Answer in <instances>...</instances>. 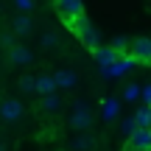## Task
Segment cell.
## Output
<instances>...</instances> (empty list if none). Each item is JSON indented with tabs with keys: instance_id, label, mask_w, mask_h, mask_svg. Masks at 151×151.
Wrapping results in <instances>:
<instances>
[{
	"instance_id": "277c9868",
	"label": "cell",
	"mask_w": 151,
	"mask_h": 151,
	"mask_svg": "<svg viewBox=\"0 0 151 151\" xmlns=\"http://www.w3.org/2000/svg\"><path fill=\"white\" fill-rule=\"evenodd\" d=\"M132 56L143 65H151V37H137L132 42Z\"/></svg>"
},
{
	"instance_id": "5bb4252c",
	"label": "cell",
	"mask_w": 151,
	"mask_h": 151,
	"mask_svg": "<svg viewBox=\"0 0 151 151\" xmlns=\"http://www.w3.org/2000/svg\"><path fill=\"white\" fill-rule=\"evenodd\" d=\"M101 115H104V120H115V118H118V115H120V104L115 101V98H104Z\"/></svg>"
},
{
	"instance_id": "5b68a950",
	"label": "cell",
	"mask_w": 151,
	"mask_h": 151,
	"mask_svg": "<svg viewBox=\"0 0 151 151\" xmlns=\"http://www.w3.org/2000/svg\"><path fill=\"white\" fill-rule=\"evenodd\" d=\"M0 115H3L6 123H17V120L22 118V101H17V98H6Z\"/></svg>"
},
{
	"instance_id": "7a4b0ae2",
	"label": "cell",
	"mask_w": 151,
	"mask_h": 151,
	"mask_svg": "<svg viewBox=\"0 0 151 151\" xmlns=\"http://www.w3.org/2000/svg\"><path fill=\"white\" fill-rule=\"evenodd\" d=\"M56 9H59L62 20L70 25V22H76L78 17H84V3L81 0H56Z\"/></svg>"
},
{
	"instance_id": "ac0fdd59",
	"label": "cell",
	"mask_w": 151,
	"mask_h": 151,
	"mask_svg": "<svg viewBox=\"0 0 151 151\" xmlns=\"http://www.w3.org/2000/svg\"><path fill=\"white\" fill-rule=\"evenodd\" d=\"M123 98H126V101H137V98H143V90H140L137 84H129V87L123 90Z\"/></svg>"
},
{
	"instance_id": "7402d4cb",
	"label": "cell",
	"mask_w": 151,
	"mask_h": 151,
	"mask_svg": "<svg viewBox=\"0 0 151 151\" xmlns=\"http://www.w3.org/2000/svg\"><path fill=\"white\" fill-rule=\"evenodd\" d=\"M143 104H146V106H151V84L143 90Z\"/></svg>"
},
{
	"instance_id": "ba28073f",
	"label": "cell",
	"mask_w": 151,
	"mask_h": 151,
	"mask_svg": "<svg viewBox=\"0 0 151 151\" xmlns=\"http://www.w3.org/2000/svg\"><path fill=\"white\" fill-rule=\"evenodd\" d=\"M92 53H95V62L101 65V70H106V67H112L118 59H123V56H120L118 50L112 48V45H109V48H104V45H101V48H98V50H92Z\"/></svg>"
},
{
	"instance_id": "9a60e30c",
	"label": "cell",
	"mask_w": 151,
	"mask_h": 151,
	"mask_svg": "<svg viewBox=\"0 0 151 151\" xmlns=\"http://www.w3.org/2000/svg\"><path fill=\"white\" fill-rule=\"evenodd\" d=\"M92 146H95L92 134H81V137H76V140L70 143V148H73V151H92Z\"/></svg>"
},
{
	"instance_id": "2e32d148",
	"label": "cell",
	"mask_w": 151,
	"mask_h": 151,
	"mask_svg": "<svg viewBox=\"0 0 151 151\" xmlns=\"http://www.w3.org/2000/svg\"><path fill=\"white\" fill-rule=\"evenodd\" d=\"M137 123H140V129H151V106H143V109H137Z\"/></svg>"
},
{
	"instance_id": "d6986e66",
	"label": "cell",
	"mask_w": 151,
	"mask_h": 151,
	"mask_svg": "<svg viewBox=\"0 0 151 151\" xmlns=\"http://www.w3.org/2000/svg\"><path fill=\"white\" fill-rule=\"evenodd\" d=\"M39 42H42V48H56V45H59V39H56V34H53V31H45Z\"/></svg>"
},
{
	"instance_id": "9c48e42d",
	"label": "cell",
	"mask_w": 151,
	"mask_h": 151,
	"mask_svg": "<svg viewBox=\"0 0 151 151\" xmlns=\"http://www.w3.org/2000/svg\"><path fill=\"white\" fill-rule=\"evenodd\" d=\"M34 62V53L28 48H22V45H17V48H11L9 50V65H14V67H25V65H31Z\"/></svg>"
},
{
	"instance_id": "44dd1931",
	"label": "cell",
	"mask_w": 151,
	"mask_h": 151,
	"mask_svg": "<svg viewBox=\"0 0 151 151\" xmlns=\"http://www.w3.org/2000/svg\"><path fill=\"white\" fill-rule=\"evenodd\" d=\"M14 37H17L14 31H9V34H3V48H6V50H11V48H17V42H14Z\"/></svg>"
},
{
	"instance_id": "ffe728a7",
	"label": "cell",
	"mask_w": 151,
	"mask_h": 151,
	"mask_svg": "<svg viewBox=\"0 0 151 151\" xmlns=\"http://www.w3.org/2000/svg\"><path fill=\"white\" fill-rule=\"evenodd\" d=\"M14 9L20 14H28V11H34V0H14Z\"/></svg>"
},
{
	"instance_id": "6da1fadb",
	"label": "cell",
	"mask_w": 151,
	"mask_h": 151,
	"mask_svg": "<svg viewBox=\"0 0 151 151\" xmlns=\"http://www.w3.org/2000/svg\"><path fill=\"white\" fill-rule=\"evenodd\" d=\"M67 28H70V31H76V37H78V39H81V42H84L90 50H98V48H101V37H98V28L92 25L90 20H87V14H84V17H78L76 22H70Z\"/></svg>"
},
{
	"instance_id": "3957f363",
	"label": "cell",
	"mask_w": 151,
	"mask_h": 151,
	"mask_svg": "<svg viewBox=\"0 0 151 151\" xmlns=\"http://www.w3.org/2000/svg\"><path fill=\"white\" fill-rule=\"evenodd\" d=\"M70 126H73V129H81V132L92 126V112H90V106H87L84 101H78V104L73 106V115H70Z\"/></svg>"
},
{
	"instance_id": "8992f818",
	"label": "cell",
	"mask_w": 151,
	"mask_h": 151,
	"mask_svg": "<svg viewBox=\"0 0 151 151\" xmlns=\"http://www.w3.org/2000/svg\"><path fill=\"white\" fill-rule=\"evenodd\" d=\"M134 65H137V59H134V56L129 53V56H123V59H118V62H115L112 67H106V70H101V73L106 76V78H118V76L129 73V70H132Z\"/></svg>"
},
{
	"instance_id": "30bf717a",
	"label": "cell",
	"mask_w": 151,
	"mask_h": 151,
	"mask_svg": "<svg viewBox=\"0 0 151 151\" xmlns=\"http://www.w3.org/2000/svg\"><path fill=\"white\" fill-rule=\"evenodd\" d=\"M129 146L134 151H151V129H137V134L129 137Z\"/></svg>"
},
{
	"instance_id": "7c38bea8",
	"label": "cell",
	"mask_w": 151,
	"mask_h": 151,
	"mask_svg": "<svg viewBox=\"0 0 151 151\" xmlns=\"http://www.w3.org/2000/svg\"><path fill=\"white\" fill-rule=\"evenodd\" d=\"M59 87H56V78L53 76H37V92L39 95H50V92H56Z\"/></svg>"
},
{
	"instance_id": "e0dca14e",
	"label": "cell",
	"mask_w": 151,
	"mask_h": 151,
	"mask_svg": "<svg viewBox=\"0 0 151 151\" xmlns=\"http://www.w3.org/2000/svg\"><path fill=\"white\" fill-rule=\"evenodd\" d=\"M17 87H20L22 92H37V76H22V78L17 81Z\"/></svg>"
},
{
	"instance_id": "52a82bcc",
	"label": "cell",
	"mask_w": 151,
	"mask_h": 151,
	"mask_svg": "<svg viewBox=\"0 0 151 151\" xmlns=\"http://www.w3.org/2000/svg\"><path fill=\"white\" fill-rule=\"evenodd\" d=\"M11 31H14L17 37H28V34L34 31V20H31V14H20V11H17V14L11 17Z\"/></svg>"
},
{
	"instance_id": "4fadbf2b",
	"label": "cell",
	"mask_w": 151,
	"mask_h": 151,
	"mask_svg": "<svg viewBox=\"0 0 151 151\" xmlns=\"http://www.w3.org/2000/svg\"><path fill=\"white\" fill-rule=\"evenodd\" d=\"M39 106H42V112L53 115V112H59V109H62V98L56 95V92H50V95H42V101H39Z\"/></svg>"
},
{
	"instance_id": "8fae6325",
	"label": "cell",
	"mask_w": 151,
	"mask_h": 151,
	"mask_svg": "<svg viewBox=\"0 0 151 151\" xmlns=\"http://www.w3.org/2000/svg\"><path fill=\"white\" fill-rule=\"evenodd\" d=\"M53 78H56V87H59V90H73V87L78 84V76L73 70H56Z\"/></svg>"
}]
</instances>
